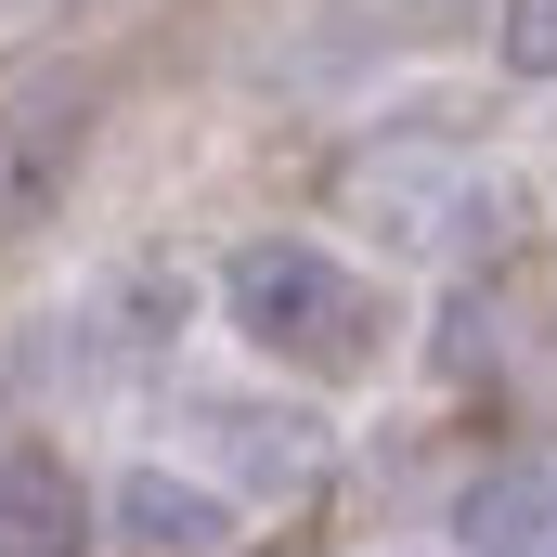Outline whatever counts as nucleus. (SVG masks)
Masks as SVG:
<instances>
[{"mask_svg": "<svg viewBox=\"0 0 557 557\" xmlns=\"http://www.w3.org/2000/svg\"><path fill=\"white\" fill-rule=\"evenodd\" d=\"M234 324L273 350V363H311V376H363L376 363V337H389V298L350 273V260H324V247H247L234 260Z\"/></svg>", "mask_w": 557, "mask_h": 557, "instance_id": "f257e3e1", "label": "nucleus"}, {"mask_svg": "<svg viewBox=\"0 0 557 557\" xmlns=\"http://www.w3.org/2000/svg\"><path fill=\"white\" fill-rule=\"evenodd\" d=\"M337 208H376V234L441 247V234H467L493 195H480V169H467L454 143H376V156H350V169H337Z\"/></svg>", "mask_w": 557, "mask_h": 557, "instance_id": "f03ea898", "label": "nucleus"}, {"mask_svg": "<svg viewBox=\"0 0 557 557\" xmlns=\"http://www.w3.org/2000/svg\"><path fill=\"white\" fill-rule=\"evenodd\" d=\"M78 156H91V78H39V91H13V104H0V234L52 221L65 182H78Z\"/></svg>", "mask_w": 557, "mask_h": 557, "instance_id": "7ed1b4c3", "label": "nucleus"}, {"mask_svg": "<svg viewBox=\"0 0 557 557\" xmlns=\"http://www.w3.org/2000/svg\"><path fill=\"white\" fill-rule=\"evenodd\" d=\"M0 557H91V493L52 441H0Z\"/></svg>", "mask_w": 557, "mask_h": 557, "instance_id": "20e7f679", "label": "nucleus"}, {"mask_svg": "<svg viewBox=\"0 0 557 557\" xmlns=\"http://www.w3.org/2000/svg\"><path fill=\"white\" fill-rule=\"evenodd\" d=\"M117 532H131L143 557H221V545H234V506H221L208 480L131 467V480H117Z\"/></svg>", "mask_w": 557, "mask_h": 557, "instance_id": "39448f33", "label": "nucleus"}, {"mask_svg": "<svg viewBox=\"0 0 557 557\" xmlns=\"http://www.w3.org/2000/svg\"><path fill=\"white\" fill-rule=\"evenodd\" d=\"M532 519H545V480H480V493H467V545L480 557H519Z\"/></svg>", "mask_w": 557, "mask_h": 557, "instance_id": "423d86ee", "label": "nucleus"}, {"mask_svg": "<svg viewBox=\"0 0 557 557\" xmlns=\"http://www.w3.org/2000/svg\"><path fill=\"white\" fill-rule=\"evenodd\" d=\"M221 441H234V467H260V480H298V467H311V441H298V428L285 416H234V403H221Z\"/></svg>", "mask_w": 557, "mask_h": 557, "instance_id": "0eeeda50", "label": "nucleus"}, {"mask_svg": "<svg viewBox=\"0 0 557 557\" xmlns=\"http://www.w3.org/2000/svg\"><path fill=\"white\" fill-rule=\"evenodd\" d=\"M493 39H506V65H519V78H557V0H506V26H493Z\"/></svg>", "mask_w": 557, "mask_h": 557, "instance_id": "6e6552de", "label": "nucleus"}]
</instances>
